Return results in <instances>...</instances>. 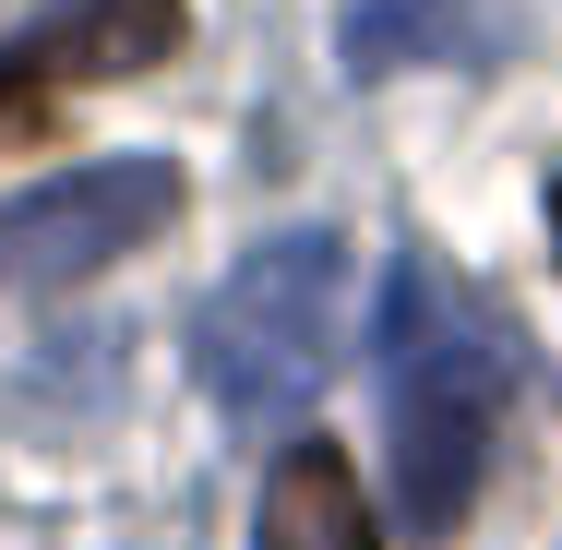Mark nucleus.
Segmentation results:
<instances>
[{
	"mask_svg": "<svg viewBox=\"0 0 562 550\" xmlns=\"http://www.w3.org/2000/svg\"><path fill=\"white\" fill-rule=\"evenodd\" d=\"M503 347L515 335L491 324L431 251H395L371 359H383V431H395V515H407V539H454L467 503H479L491 419H503Z\"/></svg>",
	"mask_w": 562,
	"mask_h": 550,
	"instance_id": "1",
	"label": "nucleus"
},
{
	"mask_svg": "<svg viewBox=\"0 0 562 550\" xmlns=\"http://www.w3.org/2000/svg\"><path fill=\"white\" fill-rule=\"evenodd\" d=\"M251 550H383L371 503H359V467L336 442H288L276 479H263V515H251Z\"/></svg>",
	"mask_w": 562,
	"mask_h": 550,
	"instance_id": "5",
	"label": "nucleus"
},
{
	"mask_svg": "<svg viewBox=\"0 0 562 550\" xmlns=\"http://www.w3.org/2000/svg\"><path fill=\"white\" fill-rule=\"evenodd\" d=\"M347 347V239L336 227H276L216 276V300L192 312V371L239 431H288L312 419V395L336 383Z\"/></svg>",
	"mask_w": 562,
	"mask_h": 550,
	"instance_id": "2",
	"label": "nucleus"
},
{
	"mask_svg": "<svg viewBox=\"0 0 562 550\" xmlns=\"http://www.w3.org/2000/svg\"><path fill=\"white\" fill-rule=\"evenodd\" d=\"M180 216V168L168 156H85L60 180L0 192V288H72L120 251H144Z\"/></svg>",
	"mask_w": 562,
	"mask_h": 550,
	"instance_id": "3",
	"label": "nucleus"
},
{
	"mask_svg": "<svg viewBox=\"0 0 562 550\" xmlns=\"http://www.w3.org/2000/svg\"><path fill=\"white\" fill-rule=\"evenodd\" d=\"M443 12L454 0H359V12H347V72H395V60H431V48H443Z\"/></svg>",
	"mask_w": 562,
	"mask_h": 550,
	"instance_id": "6",
	"label": "nucleus"
},
{
	"mask_svg": "<svg viewBox=\"0 0 562 550\" xmlns=\"http://www.w3.org/2000/svg\"><path fill=\"white\" fill-rule=\"evenodd\" d=\"M551 239H562V180H551Z\"/></svg>",
	"mask_w": 562,
	"mask_h": 550,
	"instance_id": "7",
	"label": "nucleus"
},
{
	"mask_svg": "<svg viewBox=\"0 0 562 550\" xmlns=\"http://www.w3.org/2000/svg\"><path fill=\"white\" fill-rule=\"evenodd\" d=\"M180 36H192L180 0H60V12H36V24L0 48V120L36 109L48 85H120V72H156V60H180Z\"/></svg>",
	"mask_w": 562,
	"mask_h": 550,
	"instance_id": "4",
	"label": "nucleus"
}]
</instances>
